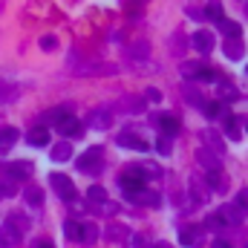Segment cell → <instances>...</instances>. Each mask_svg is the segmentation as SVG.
Segmentation results:
<instances>
[{"label": "cell", "mask_w": 248, "mask_h": 248, "mask_svg": "<svg viewBox=\"0 0 248 248\" xmlns=\"http://www.w3.org/2000/svg\"><path fill=\"white\" fill-rule=\"evenodd\" d=\"M104 162V147H90L78 156V170L81 173H98Z\"/></svg>", "instance_id": "6da1fadb"}, {"label": "cell", "mask_w": 248, "mask_h": 248, "mask_svg": "<svg viewBox=\"0 0 248 248\" xmlns=\"http://www.w3.org/2000/svg\"><path fill=\"white\" fill-rule=\"evenodd\" d=\"M182 75H185V78H196V81H219V78H222L214 66H205V63H199V61L182 63Z\"/></svg>", "instance_id": "7a4b0ae2"}, {"label": "cell", "mask_w": 248, "mask_h": 248, "mask_svg": "<svg viewBox=\"0 0 248 248\" xmlns=\"http://www.w3.org/2000/svg\"><path fill=\"white\" fill-rule=\"evenodd\" d=\"M49 185H52V190L61 196L63 202H72L75 199V185H72V179L66 173H52L49 176Z\"/></svg>", "instance_id": "3957f363"}, {"label": "cell", "mask_w": 248, "mask_h": 248, "mask_svg": "<svg viewBox=\"0 0 248 248\" xmlns=\"http://www.w3.org/2000/svg\"><path fill=\"white\" fill-rule=\"evenodd\" d=\"M190 46H193L199 55H211V49L217 46V38H214V32H205V29H199V32H193V38H190Z\"/></svg>", "instance_id": "277c9868"}, {"label": "cell", "mask_w": 248, "mask_h": 248, "mask_svg": "<svg viewBox=\"0 0 248 248\" xmlns=\"http://www.w3.org/2000/svg\"><path fill=\"white\" fill-rule=\"evenodd\" d=\"M199 139L205 141V147H208L211 153H217V156L222 159V153H225V141H222V136H219L214 127H205V130L199 133Z\"/></svg>", "instance_id": "5b68a950"}, {"label": "cell", "mask_w": 248, "mask_h": 248, "mask_svg": "<svg viewBox=\"0 0 248 248\" xmlns=\"http://www.w3.org/2000/svg\"><path fill=\"white\" fill-rule=\"evenodd\" d=\"M87 124L95 127V130H107V127L113 124V113H110L107 107H95V110L87 116Z\"/></svg>", "instance_id": "8992f818"}, {"label": "cell", "mask_w": 248, "mask_h": 248, "mask_svg": "<svg viewBox=\"0 0 248 248\" xmlns=\"http://www.w3.org/2000/svg\"><path fill=\"white\" fill-rule=\"evenodd\" d=\"M17 243H20V231L12 228L9 222H3L0 225V248H15Z\"/></svg>", "instance_id": "52a82bcc"}, {"label": "cell", "mask_w": 248, "mask_h": 248, "mask_svg": "<svg viewBox=\"0 0 248 248\" xmlns=\"http://www.w3.org/2000/svg\"><path fill=\"white\" fill-rule=\"evenodd\" d=\"M234 98H240V90H237L231 81L219 78V81H217V101H234Z\"/></svg>", "instance_id": "ba28073f"}, {"label": "cell", "mask_w": 248, "mask_h": 248, "mask_svg": "<svg viewBox=\"0 0 248 248\" xmlns=\"http://www.w3.org/2000/svg\"><path fill=\"white\" fill-rule=\"evenodd\" d=\"M124 199L127 202H133V205H159V196L156 193H150V190H133V193H124Z\"/></svg>", "instance_id": "9c48e42d"}, {"label": "cell", "mask_w": 248, "mask_h": 248, "mask_svg": "<svg viewBox=\"0 0 248 248\" xmlns=\"http://www.w3.org/2000/svg\"><path fill=\"white\" fill-rule=\"evenodd\" d=\"M119 144H122V147H130V150H147V141H144V139H139L133 130L119 133Z\"/></svg>", "instance_id": "30bf717a"}, {"label": "cell", "mask_w": 248, "mask_h": 248, "mask_svg": "<svg viewBox=\"0 0 248 248\" xmlns=\"http://www.w3.org/2000/svg\"><path fill=\"white\" fill-rule=\"evenodd\" d=\"M32 176V165L29 162H12L6 165V179H26Z\"/></svg>", "instance_id": "8fae6325"}, {"label": "cell", "mask_w": 248, "mask_h": 248, "mask_svg": "<svg viewBox=\"0 0 248 248\" xmlns=\"http://www.w3.org/2000/svg\"><path fill=\"white\" fill-rule=\"evenodd\" d=\"M222 52H225V58H231V61L243 58V41H240V38H225V41H222Z\"/></svg>", "instance_id": "7c38bea8"}, {"label": "cell", "mask_w": 248, "mask_h": 248, "mask_svg": "<svg viewBox=\"0 0 248 248\" xmlns=\"http://www.w3.org/2000/svg\"><path fill=\"white\" fill-rule=\"evenodd\" d=\"M58 130H61L63 136H72V139H75V136H78V139L84 136V127H81V122H78L75 116H69V119H63V122L58 124Z\"/></svg>", "instance_id": "4fadbf2b"}, {"label": "cell", "mask_w": 248, "mask_h": 248, "mask_svg": "<svg viewBox=\"0 0 248 248\" xmlns=\"http://www.w3.org/2000/svg\"><path fill=\"white\" fill-rule=\"evenodd\" d=\"M26 139H29L32 147H46V144H49V130H46V127H32Z\"/></svg>", "instance_id": "5bb4252c"}, {"label": "cell", "mask_w": 248, "mask_h": 248, "mask_svg": "<svg viewBox=\"0 0 248 248\" xmlns=\"http://www.w3.org/2000/svg\"><path fill=\"white\" fill-rule=\"evenodd\" d=\"M217 214H219V219H222V225H225V222H243V214H246V211L237 208V205H225V208H219Z\"/></svg>", "instance_id": "9a60e30c"}, {"label": "cell", "mask_w": 248, "mask_h": 248, "mask_svg": "<svg viewBox=\"0 0 248 248\" xmlns=\"http://www.w3.org/2000/svg\"><path fill=\"white\" fill-rule=\"evenodd\" d=\"M159 127H162V136H176L179 133V119L170 116V113H162L159 116Z\"/></svg>", "instance_id": "2e32d148"}, {"label": "cell", "mask_w": 248, "mask_h": 248, "mask_svg": "<svg viewBox=\"0 0 248 248\" xmlns=\"http://www.w3.org/2000/svg\"><path fill=\"white\" fill-rule=\"evenodd\" d=\"M104 237H107V240H127V237H130V228L122 225V222H110V225L104 228Z\"/></svg>", "instance_id": "e0dca14e"}, {"label": "cell", "mask_w": 248, "mask_h": 248, "mask_svg": "<svg viewBox=\"0 0 248 248\" xmlns=\"http://www.w3.org/2000/svg\"><path fill=\"white\" fill-rule=\"evenodd\" d=\"M205 17H211V20H225V6L219 3V0H208V6H205V12H202Z\"/></svg>", "instance_id": "ac0fdd59"}, {"label": "cell", "mask_w": 248, "mask_h": 248, "mask_svg": "<svg viewBox=\"0 0 248 248\" xmlns=\"http://www.w3.org/2000/svg\"><path fill=\"white\" fill-rule=\"evenodd\" d=\"M196 156H199V162H202L208 170H219V168H222V165H219V156H217V153H211L208 147H199V153H196Z\"/></svg>", "instance_id": "d6986e66"}, {"label": "cell", "mask_w": 248, "mask_h": 248, "mask_svg": "<svg viewBox=\"0 0 248 248\" xmlns=\"http://www.w3.org/2000/svg\"><path fill=\"white\" fill-rule=\"evenodd\" d=\"M205 179H208V187H211V190H225V187H228V179H225L222 168H219V170H208Z\"/></svg>", "instance_id": "ffe728a7"}, {"label": "cell", "mask_w": 248, "mask_h": 248, "mask_svg": "<svg viewBox=\"0 0 248 248\" xmlns=\"http://www.w3.org/2000/svg\"><path fill=\"white\" fill-rule=\"evenodd\" d=\"M17 139H20L17 127H3V130H0V150H9Z\"/></svg>", "instance_id": "44dd1931"}, {"label": "cell", "mask_w": 248, "mask_h": 248, "mask_svg": "<svg viewBox=\"0 0 248 248\" xmlns=\"http://www.w3.org/2000/svg\"><path fill=\"white\" fill-rule=\"evenodd\" d=\"M49 156H52V162H69V159H72V147H69L66 141H58V144L49 150Z\"/></svg>", "instance_id": "7402d4cb"}, {"label": "cell", "mask_w": 248, "mask_h": 248, "mask_svg": "<svg viewBox=\"0 0 248 248\" xmlns=\"http://www.w3.org/2000/svg\"><path fill=\"white\" fill-rule=\"evenodd\" d=\"M122 110H127V113H141V110H147V101H141V98H136V95H124Z\"/></svg>", "instance_id": "603a6c76"}, {"label": "cell", "mask_w": 248, "mask_h": 248, "mask_svg": "<svg viewBox=\"0 0 248 248\" xmlns=\"http://www.w3.org/2000/svg\"><path fill=\"white\" fill-rule=\"evenodd\" d=\"M190 193H196V202H205V199L211 196V187L205 185L202 179H196V176H190Z\"/></svg>", "instance_id": "cb8c5ba5"}, {"label": "cell", "mask_w": 248, "mask_h": 248, "mask_svg": "<svg viewBox=\"0 0 248 248\" xmlns=\"http://www.w3.org/2000/svg\"><path fill=\"white\" fill-rule=\"evenodd\" d=\"M17 87L15 84H9V81H0V104H6V101H15L17 98Z\"/></svg>", "instance_id": "d4e9b609"}, {"label": "cell", "mask_w": 248, "mask_h": 248, "mask_svg": "<svg viewBox=\"0 0 248 248\" xmlns=\"http://www.w3.org/2000/svg\"><path fill=\"white\" fill-rule=\"evenodd\" d=\"M98 225H93V222H84L81 225V243H95L98 240Z\"/></svg>", "instance_id": "484cf974"}, {"label": "cell", "mask_w": 248, "mask_h": 248, "mask_svg": "<svg viewBox=\"0 0 248 248\" xmlns=\"http://www.w3.org/2000/svg\"><path fill=\"white\" fill-rule=\"evenodd\" d=\"M23 193H26V202H29V205H35V208H41V205H44V190H41V187L29 185Z\"/></svg>", "instance_id": "4316f807"}, {"label": "cell", "mask_w": 248, "mask_h": 248, "mask_svg": "<svg viewBox=\"0 0 248 248\" xmlns=\"http://www.w3.org/2000/svg\"><path fill=\"white\" fill-rule=\"evenodd\" d=\"M219 29L225 32V38H240V32H243L237 20H219Z\"/></svg>", "instance_id": "83f0119b"}, {"label": "cell", "mask_w": 248, "mask_h": 248, "mask_svg": "<svg viewBox=\"0 0 248 248\" xmlns=\"http://www.w3.org/2000/svg\"><path fill=\"white\" fill-rule=\"evenodd\" d=\"M182 95L187 98V104H193V107H202V104H205V98H202L196 90H190V84H185V87H182Z\"/></svg>", "instance_id": "f1b7e54d"}, {"label": "cell", "mask_w": 248, "mask_h": 248, "mask_svg": "<svg viewBox=\"0 0 248 248\" xmlns=\"http://www.w3.org/2000/svg\"><path fill=\"white\" fill-rule=\"evenodd\" d=\"M202 110H205V116H208V119H217V116H228V113H225V107H222L219 101H211V104H202Z\"/></svg>", "instance_id": "f546056e"}, {"label": "cell", "mask_w": 248, "mask_h": 248, "mask_svg": "<svg viewBox=\"0 0 248 248\" xmlns=\"http://www.w3.org/2000/svg\"><path fill=\"white\" fill-rule=\"evenodd\" d=\"M196 237H199V228H190V225H185V228L179 231L182 246H193V243H196Z\"/></svg>", "instance_id": "4dcf8cb0"}, {"label": "cell", "mask_w": 248, "mask_h": 248, "mask_svg": "<svg viewBox=\"0 0 248 248\" xmlns=\"http://www.w3.org/2000/svg\"><path fill=\"white\" fill-rule=\"evenodd\" d=\"M9 225H12V228H17V231L23 234V231L29 228V219H26L23 214H12V217H9Z\"/></svg>", "instance_id": "1f68e13d"}, {"label": "cell", "mask_w": 248, "mask_h": 248, "mask_svg": "<svg viewBox=\"0 0 248 248\" xmlns=\"http://www.w3.org/2000/svg\"><path fill=\"white\" fill-rule=\"evenodd\" d=\"M87 196H90V202H107V190L101 185H93L87 190Z\"/></svg>", "instance_id": "d6a6232c"}, {"label": "cell", "mask_w": 248, "mask_h": 248, "mask_svg": "<svg viewBox=\"0 0 248 248\" xmlns=\"http://www.w3.org/2000/svg\"><path fill=\"white\" fill-rule=\"evenodd\" d=\"M156 150H159L162 156H170V150H173V144H170V136H159V139H156Z\"/></svg>", "instance_id": "836d02e7"}, {"label": "cell", "mask_w": 248, "mask_h": 248, "mask_svg": "<svg viewBox=\"0 0 248 248\" xmlns=\"http://www.w3.org/2000/svg\"><path fill=\"white\" fill-rule=\"evenodd\" d=\"M63 234H66L69 240H81V225H78V222H66V225H63Z\"/></svg>", "instance_id": "e575fe53"}, {"label": "cell", "mask_w": 248, "mask_h": 248, "mask_svg": "<svg viewBox=\"0 0 248 248\" xmlns=\"http://www.w3.org/2000/svg\"><path fill=\"white\" fill-rule=\"evenodd\" d=\"M69 116H72V113H69L66 107H58V110H52V113H49L46 119H52V122H55V127H58V124H61L63 119H69Z\"/></svg>", "instance_id": "d590c367"}, {"label": "cell", "mask_w": 248, "mask_h": 248, "mask_svg": "<svg viewBox=\"0 0 248 248\" xmlns=\"http://www.w3.org/2000/svg\"><path fill=\"white\" fill-rule=\"evenodd\" d=\"M0 196H15V182L12 179H0Z\"/></svg>", "instance_id": "8d00e7d4"}, {"label": "cell", "mask_w": 248, "mask_h": 248, "mask_svg": "<svg viewBox=\"0 0 248 248\" xmlns=\"http://www.w3.org/2000/svg\"><path fill=\"white\" fill-rule=\"evenodd\" d=\"M144 101H147V104H159V101H162V93H159L156 87H147V93H144Z\"/></svg>", "instance_id": "74e56055"}, {"label": "cell", "mask_w": 248, "mask_h": 248, "mask_svg": "<svg viewBox=\"0 0 248 248\" xmlns=\"http://www.w3.org/2000/svg\"><path fill=\"white\" fill-rule=\"evenodd\" d=\"M225 122H228V127H225V133H228V139H240V127H237V122H234L231 116H225Z\"/></svg>", "instance_id": "f35d334b"}, {"label": "cell", "mask_w": 248, "mask_h": 248, "mask_svg": "<svg viewBox=\"0 0 248 248\" xmlns=\"http://www.w3.org/2000/svg\"><path fill=\"white\" fill-rule=\"evenodd\" d=\"M55 46H58V41H55L52 35H44V38H41V49H46V52H52Z\"/></svg>", "instance_id": "ab89813d"}, {"label": "cell", "mask_w": 248, "mask_h": 248, "mask_svg": "<svg viewBox=\"0 0 248 248\" xmlns=\"http://www.w3.org/2000/svg\"><path fill=\"white\" fill-rule=\"evenodd\" d=\"M205 228H211V231H214V228H222V219H219V214H211V217H208V222H205Z\"/></svg>", "instance_id": "60d3db41"}, {"label": "cell", "mask_w": 248, "mask_h": 248, "mask_svg": "<svg viewBox=\"0 0 248 248\" xmlns=\"http://www.w3.org/2000/svg\"><path fill=\"white\" fill-rule=\"evenodd\" d=\"M237 208H243V211H248V190H240V196H237V202H234Z\"/></svg>", "instance_id": "b9f144b4"}, {"label": "cell", "mask_w": 248, "mask_h": 248, "mask_svg": "<svg viewBox=\"0 0 248 248\" xmlns=\"http://www.w3.org/2000/svg\"><path fill=\"white\" fill-rule=\"evenodd\" d=\"M187 17H193V20H205V15H202L196 6H190V9H187Z\"/></svg>", "instance_id": "7bdbcfd3"}, {"label": "cell", "mask_w": 248, "mask_h": 248, "mask_svg": "<svg viewBox=\"0 0 248 248\" xmlns=\"http://www.w3.org/2000/svg\"><path fill=\"white\" fill-rule=\"evenodd\" d=\"M211 248H231V246H228L225 240H214V246H211Z\"/></svg>", "instance_id": "ee69618b"}, {"label": "cell", "mask_w": 248, "mask_h": 248, "mask_svg": "<svg viewBox=\"0 0 248 248\" xmlns=\"http://www.w3.org/2000/svg\"><path fill=\"white\" fill-rule=\"evenodd\" d=\"M38 248H52V243H41Z\"/></svg>", "instance_id": "f6af8a7d"}, {"label": "cell", "mask_w": 248, "mask_h": 248, "mask_svg": "<svg viewBox=\"0 0 248 248\" xmlns=\"http://www.w3.org/2000/svg\"><path fill=\"white\" fill-rule=\"evenodd\" d=\"M246 130H248V122H246Z\"/></svg>", "instance_id": "bcb514c9"}, {"label": "cell", "mask_w": 248, "mask_h": 248, "mask_svg": "<svg viewBox=\"0 0 248 248\" xmlns=\"http://www.w3.org/2000/svg\"><path fill=\"white\" fill-rule=\"evenodd\" d=\"M246 72H248V66H246Z\"/></svg>", "instance_id": "7dc6e473"}]
</instances>
